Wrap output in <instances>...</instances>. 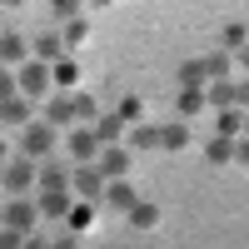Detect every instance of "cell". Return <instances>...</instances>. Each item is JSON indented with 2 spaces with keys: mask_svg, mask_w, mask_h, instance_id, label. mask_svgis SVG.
I'll return each mask as SVG.
<instances>
[{
  "mask_svg": "<svg viewBox=\"0 0 249 249\" xmlns=\"http://www.w3.org/2000/svg\"><path fill=\"white\" fill-rule=\"evenodd\" d=\"M70 184H75V195L80 199H105V170H100V160H80L75 170H70Z\"/></svg>",
  "mask_w": 249,
  "mask_h": 249,
  "instance_id": "6da1fadb",
  "label": "cell"
},
{
  "mask_svg": "<svg viewBox=\"0 0 249 249\" xmlns=\"http://www.w3.org/2000/svg\"><path fill=\"white\" fill-rule=\"evenodd\" d=\"M15 80H20V95H30V100L50 95V65L45 60H25V65L15 70Z\"/></svg>",
  "mask_w": 249,
  "mask_h": 249,
  "instance_id": "7a4b0ae2",
  "label": "cell"
},
{
  "mask_svg": "<svg viewBox=\"0 0 249 249\" xmlns=\"http://www.w3.org/2000/svg\"><path fill=\"white\" fill-rule=\"evenodd\" d=\"M20 150H25L30 160H45L55 150V124L50 120H30L25 124V140H20Z\"/></svg>",
  "mask_w": 249,
  "mask_h": 249,
  "instance_id": "3957f363",
  "label": "cell"
},
{
  "mask_svg": "<svg viewBox=\"0 0 249 249\" xmlns=\"http://www.w3.org/2000/svg\"><path fill=\"white\" fill-rule=\"evenodd\" d=\"M35 219H40V204H30V199H5V224L10 230H20V234H30L35 230Z\"/></svg>",
  "mask_w": 249,
  "mask_h": 249,
  "instance_id": "277c9868",
  "label": "cell"
},
{
  "mask_svg": "<svg viewBox=\"0 0 249 249\" xmlns=\"http://www.w3.org/2000/svg\"><path fill=\"white\" fill-rule=\"evenodd\" d=\"M100 170H105V179L130 175V144H100Z\"/></svg>",
  "mask_w": 249,
  "mask_h": 249,
  "instance_id": "5b68a950",
  "label": "cell"
},
{
  "mask_svg": "<svg viewBox=\"0 0 249 249\" xmlns=\"http://www.w3.org/2000/svg\"><path fill=\"white\" fill-rule=\"evenodd\" d=\"M40 214H45V219H65L70 214V204H75V195H70V184H65V190H40Z\"/></svg>",
  "mask_w": 249,
  "mask_h": 249,
  "instance_id": "8992f818",
  "label": "cell"
},
{
  "mask_svg": "<svg viewBox=\"0 0 249 249\" xmlns=\"http://www.w3.org/2000/svg\"><path fill=\"white\" fill-rule=\"evenodd\" d=\"M70 155L75 160H100V135H95V124H80V130H70Z\"/></svg>",
  "mask_w": 249,
  "mask_h": 249,
  "instance_id": "52a82bcc",
  "label": "cell"
},
{
  "mask_svg": "<svg viewBox=\"0 0 249 249\" xmlns=\"http://www.w3.org/2000/svg\"><path fill=\"white\" fill-rule=\"evenodd\" d=\"M0 170H5V190H10V195H15V190H30V184L40 179V175L30 170V160H5Z\"/></svg>",
  "mask_w": 249,
  "mask_h": 249,
  "instance_id": "ba28073f",
  "label": "cell"
},
{
  "mask_svg": "<svg viewBox=\"0 0 249 249\" xmlns=\"http://www.w3.org/2000/svg\"><path fill=\"white\" fill-rule=\"evenodd\" d=\"M204 105H210V95H204V85H179V100H175V115H179V120L199 115Z\"/></svg>",
  "mask_w": 249,
  "mask_h": 249,
  "instance_id": "9c48e42d",
  "label": "cell"
},
{
  "mask_svg": "<svg viewBox=\"0 0 249 249\" xmlns=\"http://www.w3.org/2000/svg\"><path fill=\"white\" fill-rule=\"evenodd\" d=\"M45 120L55 124V130H60V124H70V120H75V95H70V90L50 95V105H45Z\"/></svg>",
  "mask_w": 249,
  "mask_h": 249,
  "instance_id": "30bf717a",
  "label": "cell"
},
{
  "mask_svg": "<svg viewBox=\"0 0 249 249\" xmlns=\"http://www.w3.org/2000/svg\"><path fill=\"white\" fill-rule=\"evenodd\" d=\"M0 124H30V95L0 100Z\"/></svg>",
  "mask_w": 249,
  "mask_h": 249,
  "instance_id": "8fae6325",
  "label": "cell"
},
{
  "mask_svg": "<svg viewBox=\"0 0 249 249\" xmlns=\"http://www.w3.org/2000/svg\"><path fill=\"white\" fill-rule=\"evenodd\" d=\"M105 204H110V210H130V204H135V190H130V175H120V179H110L105 184Z\"/></svg>",
  "mask_w": 249,
  "mask_h": 249,
  "instance_id": "7c38bea8",
  "label": "cell"
},
{
  "mask_svg": "<svg viewBox=\"0 0 249 249\" xmlns=\"http://www.w3.org/2000/svg\"><path fill=\"white\" fill-rule=\"evenodd\" d=\"M124 214H130V230H155V224H160V204H150V199H135Z\"/></svg>",
  "mask_w": 249,
  "mask_h": 249,
  "instance_id": "4fadbf2b",
  "label": "cell"
},
{
  "mask_svg": "<svg viewBox=\"0 0 249 249\" xmlns=\"http://www.w3.org/2000/svg\"><path fill=\"white\" fill-rule=\"evenodd\" d=\"M60 55H65V40H60L55 30H40V35H35V60H45V65H55Z\"/></svg>",
  "mask_w": 249,
  "mask_h": 249,
  "instance_id": "5bb4252c",
  "label": "cell"
},
{
  "mask_svg": "<svg viewBox=\"0 0 249 249\" xmlns=\"http://www.w3.org/2000/svg\"><path fill=\"white\" fill-rule=\"evenodd\" d=\"M184 144H190L184 120H164V124H160V150H184Z\"/></svg>",
  "mask_w": 249,
  "mask_h": 249,
  "instance_id": "9a60e30c",
  "label": "cell"
},
{
  "mask_svg": "<svg viewBox=\"0 0 249 249\" xmlns=\"http://www.w3.org/2000/svg\"><path fill=\"white\" fill-rule=\"evenodd\" d=\"M65 224H70L75 234H85L90 224H95V199H75V204H70V214H65Z\"/></svg>",
  "mask_w": 249,
  "mask_h": 249,
  "instance_id": "2e32d148",
  "label": "cell"
},
{
  "mask_svg": "<svg viewBox=\"0 0 249 249\" xmlns=\"http://www.w3.org/2000/svg\"><path fill=\"white\" fill-rule=\"evenodd\" d=\"M175 75H179V85H210V55L204 60H184Z\"/></svg>",
  "mask_w": 249,
  "mask_h": 249,
  "instance_id": "e0dca14e",
  "label": "cell"
},
{
  "mask_svg": "<svg viewBox=\"0 0 249 249\" xmlns=\"http://www.w3.org/2000/svg\"><path fill=\"white\" fill-rule=\"evenodd\" d=\"M120 130H124L120 110H110V115H95V135H100V144H120Z\"/></svg>",
  "mask_w": 249,
  "mask_h": 249,
  "instance_id": "ac0fdd59",
  "label": "cell"
},
{
  "mask_svg": "<svg viewBox=\"0 0 249 249\" xmlns=\"http://www.w3.org/2000/svg\"><path fill=\"white\" fill-rule=\"evenodd\" d=\"M249 130V110H239V105H230V110H219V135H244Z\"/></svg>",
  "mask_w": 249,
  "mask_h": 249,
  "instance_id": "d6986e66",
  "label": "cell"
},
{
  "mask_svg": "<svg viewBox=\"0 0 249 249\" xmlns=\"http://www.w3.org/2000/svg\"><path fill=\"white\" fill-rule=\"evenodd\" d=\"M204 95H210L214 110H230V105H234V80H230V75H224V80H210V85H204Z\"/></svg>",
  "mask_w": 249,
  "mask_h": 249,
  "instance_id": "ffe728a7",
  "label": "cell"
},
{
  "mask_svg": "<svg viewBox=\"0 0 249 249\" xmlns=\"http://www.w3.org/2000/svg\"><path fill=\"white\" fill-rule=\"evenodd\" d=\"M50 80H55V85H60V90H70V85H75V80H80V65H75V60H70V55H60V60H55V65H50Z\"/></svg>",
  "mask_w": 249,
  "mask_h": 249,
  "instance_id": "44dd1931",
  "label": "cell"
},
{
  "mask_svg": "<svg viewBox=\"0 0 249 249\" xmlns=\"http://www.w3.org/2000/svg\"><path fill=\"white\" fill-rule=\"evenodd\" d=\"M204 160H210V164H230L234 160V140L230 135H214L210 144H204Z\"/></svg>",
  "mask_w": 249,
  "mask_h": 249,
  "instance_id": "7402d4cb",
  "label": "cell"
},
{
  "mask_svg": "<svg viewBox=\"0 0 249 249\" xmlns=\"http://www.w3.org/2000/svg\"><path fill=\"white\" fill-rule=\"evenodd\" d=\"M60 40H65V45H85V40H90V20L85 15H70L65 30H60Z\"/></svg>",
  "mask_w": 249,
  "mask_h": 249,
  "instance_id": "603a6c76",
  "label": "cell"
},
{
  "mask_svg": "<svg viewBox=\"0 0 249 249\" xmlns=\"http://www.w3.org/2000/svg\"><path fill=\"white\" fill-rule=\"evenodd\" d=\"M130 150H160V124H135L130 130Z\"/></svg>",
  "mask_w": 249,
  "mask_h": 249,
  "instance_id": "cb8c5ba5",
  "label": "cell"
},
{
  "mask_svg": "<svg viewBox=\"0 0 249 249\" xmlns=\"http://www.w3.org/2000/svg\"><path fill=\"white\" fill-rule=\"evenodd\" d=\"M0 60H5V65H25V40L20 35H0Z\"/></svg>",
  "mask_w": 249,
  "mask_h": 249,
  "instance_id": "d4e9b609",
  "label": "cell"
},
{
  "mask_svg": "<svg viewBox=\"0 0 249 249\" xmlns=\"http://www.w3.org/2000/svg\"><path fill=\"white\" fill-rule=\"evenodd\" d=\"M65 184H70V170H65V164H45V170H40V190H65Z\"/></svg>",
  "mask_w": 249,
  "mask_h": 249,
  "instance_id": "484cf974",
  "label": "cell"
},
{
  "mask_svg": "<svg viewBox=\"0 0 249 249\" xmlns=\"http://www.w3.org/2000/svg\"><path fill=\"white\" fill-rule=\"evenodd\" d=\"M219 35H224V45H230V50H239V45H249V25H244V20H230V25H224Z\"/></svg>",
  "mask_w": 249,
  "mask_h": 249,
  "instance_id": "4316f807",
  "label": "cell"
},
{
  "mask_svg": "<svg viewBox=\"0 0 249 249\" xmlns=\"http://www.w3.org/2000/svg\"><path fill=\"white\" fill-rule=\"evenodd\" d=\"M140 115H144L140 95H124V100H120V120H124V124H140Z\"/></svg>",
  "mask_w": 249,
  "mask_h": 249,
  "instance_id": "83f0119b",
  "label": "cell"
},
{
  "mask_svg": "<svg viewBox=\"0 0 249 249\" xmlns=\"http://www.w3.org/2000/svg\"><path fill=\"white\" fill-rule=\"evenodd\" d=\"M95 95H75V120H85V124H95Z\"/></svg>",
  "mask_w": 249,
  "mask_h": 249,
  "instance_id": "f1b7e54d",
  "label": "cell"
},
{
  "mask_svg": "<svg viewBox=\"0 0 249 249\" xmlns=\"http://www.w3.org/2000/svg\"><path fill=\"white\" fill-rule=\"evenodd\" d=\"M10 95H20V80H15V70L0 65V100H10Z\"/></svg>",
  "mask_w": 249,
  "mask_h": 249,
  "instance_id": "f546056e",
  "label": "cell"
},
{
  "mask_svg": "<svg viewBox=\"0 0 249 249\" xmlns=\"http://www.w3.org/2000/svg\"><path fill=\"white\" fill-rule=\"evenodd\" d=\"M0 249H25V234H20V230H10V224H5V230H0Z\"/></svg>",
  "mask_w": 249,
  "mask_h": 249,
  "instance_id": "4dcf8cb0",
  "label": "cell"
},
{
  "mask_svg": "<svg viewBox=\"0 0 249 249\" xmlns=\"http://www.w3.org/2000/svg\"><path fill=\"white\" fill-rule=\"evenodd\" d=\"M234 164H244V170H249V130L234 135Z\"/></svg>",
  "mask_w": 249,
  "mask_h": 249,
  "instance_id": "1f68e13d",
  "label": "cell"
},
{
  "mask_svg": "<svg viewBox=\"0 0 249 249\" xmlns=\"http://www.w3.org/2000/svg\"><path fill=\"white\" fill-rule=\"evenodd\" d=\"M50 249H80V234H75V230H65V234H55V239H50Z\"/></svg>",
  "mask_w": 249,
  "mask_h": 249,
  "instance_id": "d6a6232c",
  "label": "cell"
},
{
  "mask_svg": "<svg viewBox=\"0 0 249 249\" xmlns=\"http://www.w3.org/2000/svg\"><path fill=\"white\" fill-rule=\"evenodd\" d=\"M50 5H55V15H60V20H70V15H80V0H50Z\"/></svg>",
  "mask_w": 249,
  "mask_h": 249,
  "instance_id": "836d02e7",
  "label": "cell"
},
{
  "mask_svg": "<svg viewBox=\"0 0 249 249\" xmlns=\"http://www.w3.org/2000/svg\"><path fill=\"white\" fill-rule=\"evenodd\" d=\"M234 105L249 110V80H234Z\"/></svg>",
  "mask_w": 249,
  "mask_h": 249,
  "instance_id": "e575fe53",
  "label": "cell"
},
{
  "mask_svg": "<svg viewBox=\"0 0 249 249\" xmlns=\"http://www.w3.org/2000/svg\"><path fill=\"white\" fill-rule=\"evenodd\" d=\"M230 55H234V65H239V70H249V45H239V50H230Z\"/></svg>",
  "mask_w": 249,
  "mask_h": 249,
  "instance_id": "d590c367",
  "label": "cell"
},
{
  "mask_svg": "<svg viewBox=\"0 0 249 249\" xmlns=\"http://www.w3.org/2000/svg\"><path fill=\"white\" fill-rule=\"evenodd\" d=\"M25 249H50V239H40V234L30 230V234H25Z\"/></svg>",
  "mask_w": 249,
  "mask_h": 249,
  "instance_id": "8d00e7d4",
  "label": "cell"
},
{
  "mask_svg": "<svg viewBox=\"0 0 249 249\" xmlns=\"http://www.w3.org/2000/svg\"><path fill=\"white\" fill-rule=\"evenodd\" d=\"M90 5H95V10H105V5H115V0H90Z\"/></svg>",
  "mask_w": 249,
  "mask_h": 249,
  "instance_id": "74e56055",
  "label": "cell"
},
{
  "mask_svg": "<svg viewBox=\"0 0 249 249\" xmlns=\"http://www.w3.org/2000/svg\"><path fill=\"white\" fill-rule=\"evenodd\" d=\"M5 160H10V150H5V140H0V164H5Z\"/></svg>",
  "mask_w": 249,
  "mask_h": 249,
  "instance_id": "f35d334b",
  "label": "cell"
},
{
  "mask_svg": "<svg viewBox=\"0 0 249 249\" xmlns=\"http://www.w3.org/2000/svg\"><path fill=\"white\" fill-rule=\"evenodd\" d=\"M0 5H10V10H15V5H25V0H0Z\"/></svg>",
  "mask_w": 249,
  "mask_h": 249,
  "instance_id": "ab89813d",
  "label": "cell"
},
{
  "mask_svg": "<svg viewBox=\"0 0 249 249\" xmlns=\"http://www.w3.org/2000/svg\"><path fill=\"white\" fill-rule=\"evenodd\" d=\"M0 65H5V60H0Z\"/></svg>",
  "mask_w": 249,
  "mask_h": 249,
  "instance_id": "60d3db41",
  "label": "cell"
}]
</instances>
